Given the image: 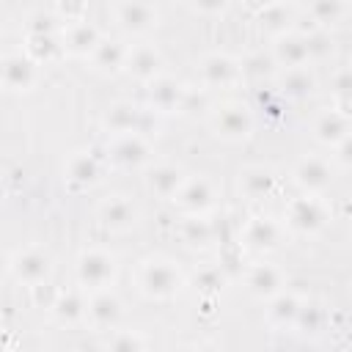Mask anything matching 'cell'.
<instances>
[{"instance_id": "6da1fadb", "label": "cell", "mask_w": 352, "mask_h": 352, "mask_svg": "<svg viewBox=\"0 0 352 352\" xmlns=\"http://www.w3.org/2000/svg\"><path fill=\"white\" fill-rule=\"evenodd\" d=\"M140 286L151 297H170V294L179 292L182 275H179V270L170 261H151V264L143 267Z\"/></svg>"}, {"instance_id": "7a4b0ae2", "label": "cell", "mask_w": 352, "mask_h": 352, "mask_svg": "<svg viewBox=\"0 0 352 352\" xmlns=\"http://www.w3.org/2000/svg\"><path fill=\"white\" fill-rule=\"evenodd\" d=\"M113 278V258L104 253H85L80 258V280L91 289H102Z\"/></svg>"}, {"instance_id": "3957f363", "label": "cell", "mask_w": 352, "mask_h": 352, "mask_svg": "<svg viewBox=\"0 0 352 352\" xmlns=\"http://www.w3.org/2000/svg\"><path fill=\"white\" fill-rule=\"evenodd\" d=\"M289 223L297 228V231H316L324 226V209L319 201L314 198H300L292 204L289 209Z\"/></svg>"}, {"instance_id": "277c9868", "label": "cell", "mask_w": 352, "mask_h": 352, "mask_svg": "<svg viewBox=\"0 0 352 352\" xmlns=\"http://www.w3.org/2000/svg\"><path fill=\"white\" fill-rule=\"evenodd\" d=\"M85 316H91L96 327H113L121 316V302L110 292H99L91 302H85Z\"/></svg>"}, {"instance_id": "5b68a950", "label": "cell", "mask_w": 352, "mask_h": 352, "mask_svg": "<svg viewBox=\"0 0 352 352\" xmlns=\"http://www.w3.org/2000/svg\"><path fill=\"white\" fill-rule=\"evenodd\" d=\"M14 272H16V278L19 280H25V283H41L44 278H47V272H50V261H47V256H41V253H36V250H28V253H19L16 258H14Z\"/></svg>"}, {"instance_id": "8992f818", "label": "cell", "mask_w": 352, "mask_h": 352, "mask_svg": "<svg viewBox=\"0 0 352 352\" xmlns=\"http://www.w3.org/2000/svg\"><path fill=\"white\" fill-rule=\"evenodd\" d=\"M154 19H157V14L146 0H126L118 8V22L129 30H146L154 25Z\"/></svg>"}, {"instance_id": "52a82bcc", "label": "cell", "mask_w": 352, "mask_h": 352, "mask_svg": "<svg viewBox=\"0 0 352 352\" xmlns=\"http://www.w3.org/2000/svg\"><path fill=\"white\" fill-rule=\"evenodd\" d=\"M36 72H33V63L25 60V58H8L0 63V80L6 88H14V91H22L33 82Z\"/></svg>"}, {"instance_id": "ba28073f", "label": "cell", "mask_w": 352, "mask_h": 352, "mask_svg": "<svg viewBox=\"0 0 352 352\" xmlns=\"http://www.w3.org/2000/svg\"><path fill=\"white\" fill-rule=\"evenodd\" d=\"M214 129L226 138H242L250 129V116L245 107H223L214 118Z\"/></svg>"}, {"instance_id": "9c48e42d", "label": "cell", "mask_w": 352, "mask_h": 352, "mask_svg": "<svg viewBox=\"0 0 352 352\" xmlns=\"http://www.w3.org/2000/svg\"><path fill=\"white\" fill-rule=\"evenodd\" d=\"M280 272L275 270V267H270V264H264V267H256L253 272H250V278H248V286H250V292L253 294H258V297H272V294H278L280 292Z\"/></svg>"}, {"instance_id": "30bf717a", "label": "cell", "mask_w": 352, "mask_h": 352, "mask_svg": "<svg viewBox=\"0 0 352 352\" xmlns=\"http://www.w3.org/2000/svg\"><path fill=\"white\" fill-rule=\"evenodd\" d=\"M248 242L253 248H275L280 242V226L270 217H258L248 226Z\"/></svg>"}, {"instance_id": "8fae6325", "label": "cell", "mask_w": 352, "mask_h": 352, "mask_svg": "<svg viewBox=\"0 0 352 352\" xmlns=\"http://www.w3.org/2000/svg\"><path fill=\"white\" fill-rule=\"evenodd\" d=\"M176 195H179L182 206H187L190 212H204L212 204V190H209V184L204 179L184 184L182 190H176Z\"/></svg>"}, {"instance_id": "7c38bea8", "label": "cell", "mask_w": 352, "mask_h": 352, "mask_svg": "<svg viewBox=\"0 0 352 352\" xmlns=\"http://www.w3.org/2000/svg\"><path fill=\"white\" fill-rule=\"evenodd\" d=\"M148 154V146L138 138V135H124L116 146H113V157L124 165H140Z\"/></svg>"}, {"instance_id": "4fadbf2b", "label": "cell", "mask_w": 352, "mask_h": 352, "mask_svg": "<svg viewBox=\"0 0 352 352\" xmlns=\"http://www.w3.org/2000/svg\"><path fill=\"white\" fill-rule=\"evenodd\" d=\"M327 179H330V170H327V165H324L322 160H305V162H300V168H297V182H300L302 187H308V190L324 187Z\"/></svg>"}, {"instance_id": "5bb4252c", "label": "cell", "mask_w": 352, "mask_h": 352, "mask_svg": "<svg viewBox=\"0 0 352 352\" xmlns=\"http://www.w3.org/2000/svg\"><path fill=\"white\" fill-rule=\"evenodd\" d=\"M204 77L212 85H217V82L223 85V82H231L236 77V66H234V60H228L223 55H214V58H209L204 63Z\"/></svg>"}, {"instance_id": "9a60e30c", "label": "cell", "mask_w": 352, "mask_h": 352, "mask_svg": "<svg viewBox=\"0 0 352 352\" xmlns=\"http://www.w3.org/2000/svg\"><path fill=\"white\" fill-rule=\"evenodd\" d=\"M126 63H129V72L132 74H138V77H154V72L160 66V55L154 50H148V47H140V50L129 52Z\"/></svg>"}, {"instance_id": "2e32d148", "label": "cell", "mask_w": 352, "mask_h": 352, "mask_svg": "<svg viewBox=\"0 0 352 352\" xmlns=\"http://www.w3.org/2000/svg\"><path fill=\"white\" fill-rule=\"evenodd\" d=\"M102 217H104L107 226L121 228V226H129V223L135 220V209L129 206V201H124V198H113V201H107V204L102 206Z\"/></svg>"}, {"instance_id": "e0dca14e", "label": "cell", "mask_w": 352, "mask_h": 352, "mask_svg": "<svg viewBox=\"0 0 352 352\" xmlns=\"http://www.w3.org/2000/svg\"><path fill=\"white\" fill-rule=\"evenodd\" d=\"M148 184L160 195H176V190L182 187V173L176 168H157V170H151Z\"/></svg>"}, {"instance_id": "ac0fdd59", "label": "cell", "mask_w": 352, "mask_h": 352, "mask_svg": "<svg viewBox=\"0 0 352 352\" xmlns=\"http://www.w3.org/2000/svg\"><path fill=\"white\" fill-rule=\"evenodd\" d=\"M96 44H99V36L91 25H77V28L69 30V44L66 47L72 52H91Z\"/></svg>"}, {"instance_id": "d6986e66", "label": "cell", "mask_w": 352, "mask_h": 352, "mask_svg": "<svg viewBox=\"0 0 352 352\" xmlns=\"http://www.w3.org/2000/svg\"><path fill=\"white\" fill-rule=\"evenodd\" d=\"M124 58H126V52H124L116 41H102V44H96V66H102V69H116V66L124 63Z\"/></svg>"}, {"instance_id": "ffe728a7", "label": "cell", "mask_w": 352, "mask_h": 352, "mask_svg": "<svg viewBox=\"0 0 352 352\" xmlns=\"http://www.w3.org/2000/svg\"><path fill=\"white\" fill-rule=\"evenodd\" d=\"M176 99H179V85H176V82H170V80H160V82L151 85V102H154L157 107L170 110V107L176 104Z\"/></svg>"}, {"instance_id": "44dd1931", "label": "cell", "mask_w": 352, "mask_h": 352, "mask_svg": "<svg viewBox=\"0 0 352 352\" xmlns=\"http://www.w3.org/2000/svg\"><path fill=\"white\" fill-rule=\"evenodd\" d=\"M135 118H138L135 107H129V104H116V107L107 113V126L116 129V132H132Z\"/></svg>"}, {"instance_id": "7402d4cb", "label": "cell", "mask_w": 352, "mask_h": 352, "mask_svg": "<svg viewBox=\"0 0 352 352\" xmlns=\"http://www.w3.org/2000/svg\"><path fill=\"white\" fill-rule=\"evenodd\" d=\"M280 58L286 60V63H292V66H300L305 58H308V41H302V38H286V41H280Z\"/></svg>"}, {"instance_id": "603a6c76", "label": "cell", "mask_w": 352, "mask_h": 352, "mask_svg": "<svg viewBox=\"0 0 352 352\" xmlns=\"http://www.w3.org/2000/svg\"><path fill=\"white\" fill-rule=\"evenodd\" d=\"M55 311L63 322H74L85 314V302L80 300V294H63L58 302H55Z\"/></svg>"}, {"instance_id": "cb8c5ba5", "label": "cell", "mask_w": 352, "mask_h": 352, "mask_svg": "<svg viewBox=\"0 0 352 352\" xmlns=\"http://www.w3.org/2000/svg\"><path fill=\"white\" fill-rule=\"evenodd\" d=\"M270 184H272V176H270L267 170H248V173H245V179H242L245 192H248V195H253V198L264 195V192L270 190Z\"/></svg>"}, {"instance_id": "d4e9b609", "label": "cell", "mask_w": 352, "mask_h": 352, "mask_svg": "<svg viewBox=\"0 0 352 352\" xmlns=\"http://www.w3.org/2000/svg\"><path fill=\"white\" fill-rule=\"evenodd\" d=\"M316 132H319L322 140H338V138H344V132H346V121H344L341 116H324V118L319 121Z\"/></svg>"}, {"instance_id": "484cf974", "label": "cell", "mask_w": 352, "mask_h": 352, "mask_svg": "<svg viewBox=\"0 0 352 352\" xmlns=\"http://www.w3.org/2000/svg\"><path fill=\"white\" fill-rule=\"evenodd\" d=\"M272 316H275L280 324L294 322V319L300 316V302H297L294 297H278L275 305H272Z\"/></svg>"}, {"instance_id": "4316f807", "label": "cell", "mask_w": 352, "mask_h": 352, "mask_svg": "<svg viewBox=\"0 0 352 352\" xmlns=\"http://www.w3.org/2000/svg\"><path fill=\"white\" fill-rule=\"evenodd\" d=\"M69 176L77 182H94L96 179V165L91 157H74L69 165Z\"/></svg>"}, {"instance_id": "83f0119b", "label": "cell", "mask_w": 352, "mask_h": 352, "mask_svg": "<svg viewBox=\"0 0 352 352\" xmlns=\"http://www.w3.org/2000/svg\"><path fill=\"white\" fill-rule=\"evenodd\" d=\"M195 280H198L204 289H214V286L223 283V278H220L217 272H201V275H195Z\"/></svg>"}, {"instance_id": "f1b7e54d", "label": "cell", "mask_w": 352, "mask_h": 352, "mask_svg": "<svg viewBox=\"0 0 352 352\" xmlns=\"http://www.w3.org/2000/svg\"><path fill=\"white\" fill-rule=\"evenodd\" d=\"M228 0H195V8L206 11V14H214V11H223Z\"/></svg>"}, {"instance_id": "f546056e", "label": "cell", "mask_w": 352, "mask_h": 352, "mask_svg": "<svg viewBox=\"0 0 352 352\" xmlns=\"http://www.w3.org/2000/svg\"><path fill=\"white\" fill-rule=\"evenodd\" d=\"M292 77H294V80L289 82V91H292V94H302L305 88L311 91V80H308L305 74H292Z\"/></svg>"}, {"instance_id": "4dcf8cb0", "label": "cell", "mask_w": 352, "mask_h": 352, "mask_svg": "<svg viewBox=\"0 0 352 352\" xmlns=\"http://www.w3.org/2000/svg\"><path fill=\"white\" fill-rule=\"evenodd\" d=\"M110 346H113V349H129V346H140V341L126 336V338H116V341H110Z\"/></svg>"}, {"instance_id": "1f68e13d", "label": "cell", "mask_w": 352, "mask_h": 352, "mask_svg": "<svg viewBox=\"0 0 352 352\" xmlns=\"http://www.w3.org/2000/svg\"><path fill=\"white\" fill-rule=\"evenodd\" d=\"M0 270H3V258H0Z\"/></svg>"}, {"instance_id": "d6a6232c", "label": "cell", "mask_w": 352, "mask_h": 352, "mask_svg": "<svg viewBox=\"0 0 352 352\" xmlns=\"http://www.w3.org/2000/svg\"><path fill=\"white\" fill-rule=\"evenodd\" d=\"M0 28H3V16H0Z\"/></svg>"}, {"instance_id": "836d02e7", "label": "cell", "mask_w": 352, "mask_h": 352, "mask_svg": "<svg viewBox=\"0 0 352 352\" xmlns=\"http://www.w3.org/2000/svg\"><path fill=\"white\" fill-rule=\"evenodd\" d=\"M0 198H3V190H0Z\"/></svg>"}]
</instances>
